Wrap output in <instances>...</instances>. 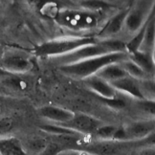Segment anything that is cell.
I'll list each match as a JSON object with an SVG mask.
<instances>
[{
    "label": "cell",
    "mask_w": 155,
    "mask_h": 155,
    "mask_svg": "<svg viewBox=\"0 0 155 155\" xmlns=\"http://www.w3.org/2000/svg\"><path fill=\"white\" fill-rule=\"evenodd\" d=\"M127 58V53H113L95 57L77 63L59 66V70L75 79L84 80L92 75L97 74L99 70L108 64L119 63Z\"/></svg>",
    "instance_id": "6da1fadb"
},
{
    "label": "cell",
    "mask_w": 155,
    "mask_h": 155,
    "mask_svg": "<svg viewBox=\"0 0 155 155\" xmlns=\"http://www.w3.org/2000/svg\"><path fill=\"white\" fill-rule=\"evenodd\" d=\"M97 42L93 38H68L51 40L35 47V53L38 57L57 58L66 55L82 46Z\"/></svg>",
    "instance_id": "7a4b0ae2"
},
{
    "label": "cell",
    "mask_w": 155,
    "mask_h": 155,
    "mask_svg": "<svg viewBox=\"0 0 155 155\" xmlns=\"http://www.w3.org/2000/svg\"><path fill=\"white\" fill-rule=\"evenodd\" d=\"M55 18L61 25L75 31H80L96 27L99 22V15L97 12L88 10H66L59 12Z\"/></svg>",
    "instance_id": "3957f363"
},
{
    "label": "cell",
    "mask_w": 155,
    "mask_h": 155,
    "mask_svg": "<svg viewBox=\"0 0 155 155\" xmlns=\"http://www.w3.org/2000/svg\"><path fill=\"white\" fill-rule=\"evenodd\" d=\"M107 54L110 53L104 44L103 41H101V42L97 41L95 43L82 46L73 52L66 54V55L54 58V61L57 64H59V66H63V65L77 63L91 58L107 55Z\"/></svg>",
    "instance_id": "277c9868"
},
{
    "label": "cell",
    "mask_w": 155,
    "mask_h": 155,
    "mask_svg": "<svg viewBox=\"0 0 155 155\" xmlns=\"http://www.w3.org/2000/svg\"><path fill=\"white\" fill-rule=\"evenodd\" d=\"M129 147V141L99 140L79 147L78 148L84 150L92 155H119Z\"/></svg>",
    "instance_id": "5b68a950"
},
{
    "label": "cell",
    "mask_w": 155,
    "mask_h": 155,
    "mask_svg": "<svg viewBox=\"0 0 155 155\" xmlns=\"http://www.w3.org/2000/svg\"><path fill=\"white\" fill-rule=\"evenodd\" d=\"M1 67L10 73H25L32 69L33 63L25 54L12 51L2 58Z\"/></svg>",
    "instance_id": "8992f818"
},
{
    "label": "cell",
    "mask_w": 155,
    "mask_h": 155,
    "mask_svg": "<svg viewBox=\"0 0 155 155\" xmlns=\"http://www.w3.org/2000/svg\"><path fill=\"white\" fill-rule=\"evenodd\" d=\"M61 126L77 131L80 134L95 133L102 126V123L96 118L86 114H74V117L67 123L61 124Z\"/></svg>",
    "instance_id": "52a82bcc"
},
{
    "label": "cell",
    "mask_w": 155,
    "mask_h": 155,
    "mask_svg": "<svg viewBox=\"0 0 155 155\" xmlns=\"http://www.w3.org/2000/svg\"><path fill=\"white\" fill-rule=\"evenodd\" d=\"M128 141H140L154 132V120L130 123L124 127Z\"/></svg>",
    "instance_id": "ba28073f"
},
{
    "label": "cell",
    "mask_w": 155,
    "mask_h": 155,
    "mask_svg": "<svg viewBox=\"0 0 155 155\" xmlns=\"http://www.w3.org/2000/svg\"><path fill=\"white\" fill-rule=\"evenodd\" d=\"M111 86L115 89L119 90L127 95L133 97L137 100H143L145 99L140 89V84L137 81V80L133 79L129 76H126L124 78H121L117 81H114L110 82Z\"/></svg>",
    "instance_id": "9c48e42d"
},
{
    "label": "cell",
    "mask_w": 155,
    "mask_h": 155,
    "mask_svg": "<svg viewBox=\"0 0 155 155\" xmlns=\"http://www.w3.org/2000/svg\"><path fill=\"white\" fill-rule=\"evenodd\" d=\"M85 84L102 99H112L116 97V90L109 82L101 79L97 75H92L83 80Z\"/></svg>",
    "instance_id": "30bf717a"
},
{
    "label": "cell",
    "mask_w": 155,
    "mask_h": 155,
    "mask_svg": "<svg viewBox=\"0 0 155 155\" xmlns=\"http://www.w3.org/2000/svg\"><path fill=\"white\" fill-rule=\"evenodd\" d=\"M38 114L41 117L48 119V120L64 124L70 121L71 119L74 117L75 113L67 109L61 108V107H58V106L47 105V106L41 107L38 110Z\"/></svg>",
    "instance_id": "8fae6325"
},
{
    "label": "cell",
    "mask_w": 155,
    "mask_h": 155,
    "mask_svg": "<svg viewBox=\"0 0 155 155\" xmlns=\"http://www.w3.org/2000/svg\"><path fill=\"white\" fill-rule=\"evenodd\" d=\"M0 155H27L22 143L15 137H0Z\"/></svg>",
    "instance_id": "7c38bea8"
},
{
    "label": "cell",
    "mask_w": 155,
    "mask_h": 155,
    "mask_svg": "<svg viewBox=\"0 0 155 155\" xmlns=\"http://www.w3.org/2000/svg\"><path fill=\"white\" fill-rule=\"evenodd\" d=\"M127 56H128L127 58L138 65L146 74L153 73L154 62L151 57V54L138 50L136 52L127 54Z\"/></svg>",
    "instance_id": "4fadbf2b"
},
{
    "label": "cell",
    "mask_w": 155,
    "mask_h": 155,
    "mask_svg": "<svg viewBox=\"0 0 155 155\" xmlns=\"http://www.w3.org/2000/svg\"><path fill=\"white\" fill-rule=\"evenodd\" d=\"M143 11L144 10L141 8H135L128 11L124 26H126L129 32H138L145 24L147 20H145V14Z\"/></svg>",
    "instance_id": "5bb4252c"
},
{
    "label": "cell",
    "mask_w": 155,
    "mask_h": 155,
    "mask_svg": "<svg viewBox=\"0 0 155 155\" xmlns=\"http://www.w3.org/2000/svg\"><path fill=\"white\" fill-rule=\"evenodd\" d=\"M128 11L129 10H124L113 16L107 22L105 27L103 29V31L101 32V35L102 37H109V35H117L118 33H120L124 27V19H126V16L128 13Z\"/></svg>",
    "instance_id": "9a60e30c"
},
{
    "label": "cell",
    "mask_w": 155,
    "mask_h": 155,
    "mask_svg": "<svg viewBox=\"0 0 155 155\" xmlns=\"http://www.w3.org/2000/svg\"><path fill=\"white\" fill-rule=\"evenodd\" d=\"M95 75H97L101 79H103L104 81L110 83L112 81L121 79V78L126 77L127 73L122 68L120 63H112L103 67Z\"/></svg>",
    "instance_id": "2e32d148"
},
{
    "label": "cell",
    "mask_w": 155,
    "mask_h": 155,
    "mask_svg": "<svg viewBox=\"0 0 155 155\" xmlns=\"http://www.w3.org/2000/svg\"><path fill=\"white\" fill-rule=\"evenodd\" d=\"M155 26H154V18L153 15H150V18L147 19L144 38H143V42L140 46V51L147 52L151 54V51L154 46V35H155Z\"/></svg>",
    "instance_id": "e0dca14e"
},
{
    "label": "cell",
    "mask_w": 155,
    "mask_h": 155,
    "mask_svg": "<svg viewBox=\"0 0 155 155\" xmlns=\"http://www.w3.org/2000/svg\"><path fill=\"white\" fill-rule=\"evenodd\" d=\"M119 63H120L122 68L124 70V72L127 73V76L133 78L135 80H145L147 74L138 66V65L135 64L133 61H131L130 59L126 58L124 61Z\"/></svg>",
    "instance_id": "ac0fdd59"
},
{
    "label": "cell",
    "mask_w": 155,
    "mask_h": 155,
    "mask_svg": "<svg viewBox=\"0 0 155 155\" xmlns=\"http://www.w3.org/2000/svg\"><path fill=\"white\" fill-rule=\"evenodd\" d=\"M40 129L46 133H50L55 136L59 135H82L78 133L77 131L72 130L68 127H65L63 126H58V124H43L40 126Z\"/></svg>",
    "instance_id": "d6986e66"
},
{
    "label": "cell",
    "mask_w": 155,
    "mask_h": 155,
    "mask_svg": "<svg viewBox=\"0 0 155 155\" xmlns=\"http://www.w3.org/2000/svg\"><path fill=\"white\" fill-rule=\"evenodd\" d=\"M49 141H47L44 138H32L27 141L26 143V147L28 150L33 152V153H38L40 154L42 152V150L46 147L47 144H48Z\"/></svg>",
    "instance_id": "ffe728a7"
},
{
    "label": "cell",
    "mask_w": 155,
    "mask_h": 155,
    "mask_svg": "<svg viewBox=\"0 0 155 155\" xmlns=\"http://www.w3.org/2000/svg\"><path fill=\"white\" fill-rule=\"evenodd\" d=\"M117 127L114 126H101L95 134L100 140H112V137L114 135Z\"/></svg>",
    "instance_id": "44dd1931"
},
{
    "label": "cell",
    "mask_w": 155,
    "mask_h": 155,
    "mask_svg": "<svg viewBox=\"0 0 155 155\" xmlns=\"http://www.w3.org/2000/svg\"><path fill=\"white\" fill-rule=\"evenodd\" d=\"M64 150H66V148H64L61 144H58L57 142H48L46 147L39 155H58Z\"/></svg>",
    "instance_id": "7402d4cb"
},
{
    "label": "cell",
    "mask_w": 155,
    "mask_h": 155,
    "mask_svg": "<svg viewBox=\"0 0 155 155\" xmlns=\"http://www.w3.org/2000/svg\"><path fill=\"white\" fill-rule=\"evenodd\" d=\"M137 107L143 112L150 115H154V101L150 100H138L137 102Z\"/></svg>",
    "instance_id": "603a6c76"
},
{
    "label": "cell",
    "mask_w": 155,
    "mask_h": 155,
    "mask_svg": "<svg viewBox=\"0 0 155 155\" xmlns=\"http://www.w3.org/2000/svg\"><path fill=\"white\" fill-rule=\"evenodd\" d=\"M14 121L10 117L0 118V137H4L13 128Z\"/></svg>",
    "instance_id": "cb8c5ba5"
},
{
    "label": "cell",
    "mask_w": 155,
    "mask_h": 155,
    "mask_svg": "<svg viewBox=\"0 0 155 155\" xmlns=\"http://www.w3.org/2000/svg\"><path fill=\"white\" fill-rule=\"evenodd\" d=\"M83 8H85L88 11L92 12H98L99 10H103L104 8L107 7V5L101 1H84L81 2Z\"/></svg>",
    "instance_id": "d4e9b609"
},
{
    "label": "cell",
    "mask_w": 155,
    "mask_h": 155,
    "mask_svg": "<svg viewBox=\"0 0 155 155\" xmlns=\"http://www.w3.org/2000/svg\"><path fill=\"white\" fill-rule=\"evenodd\" d=\"M140 89H141V91L143 90V89L145 90V93L143 94L144 98H145V94L150 95V99L151 100L154 98V83H153V81H145L144 80L143 85H140Z\"/></svg>",
    "instance_id": "484cf974"
},
{
    "label": "cell",
    "mask_w": 155,
    "mask_h": 155,
    "mask_svg": "<svg viewBox=\"0 0 155 155\" xmlns=\"http://www.w3.org/2000/svg\"><path fill=\"white\" fill-rule=\"evenodd\" d=\"M104 102L110 105L111 107H115V108H123V107L126 105L124 101L122 99H118V98H112V99H103Z\"/></svg>",
    "instance_id": "4316f807"
},
{
    "label": "cell",
    "mask_w": 155,
    "mask_h": 155,
    "mask_svg": "<svg viewBox=\"0 0 155 155\" xmlns=\"http://www.w3.org/2000/svg\"><path fill=\"white\" fill-rule=\"evenodd\" d=\"M112 140L120 141V142L128 141L127 140V132H126V130H124V127L117 128L114 135H113V137H112Z\"/></svg>",
    "instance_id": "83f0119b"
},
{
    "label": "cell",
    "mask_w": 155,
    "mask_h": 155,
    "mask_svg": "<svg viewBox=\"0 0 155 155\" xmlns=\"http://www.w3.org/2000/svg\"><path fill=\"white\" fill-rule=\"evenodd\" d=\"M58 155H92L84 150H79V148H68L59 152Z\"/></svg>",
    "instance_id": "f1b7e54d"
},
{
    "label": "cell",
    "mask_w": 155,
    "mask_h": 155,
    "mask_svg": "<svg viewBox=\"0 0 155 155\" xmlns=\"http://www.w3.org/2000/svg\"><path fill=\"white\" fill-rule=\"evenodd\" d=\"M135 155H155L153 147H142L139 150L136 151Z\"/></svg>",
    "instance_id": "f546056e"
}]
</instances>
